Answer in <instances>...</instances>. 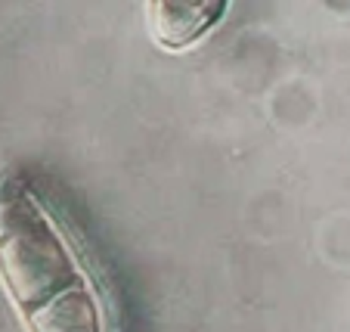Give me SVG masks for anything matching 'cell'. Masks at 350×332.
<instances>
[{"mask_svg":"<svg viewBox=\"0 0 350 332\" xmlns=\"http://www.w3.org/2000/svg\"><path fill=\"white\" fill-rule=\"evenodd\" d=\"M0 286L25 332H124L93 242L16 168H0Z\"/></svg>","mask_w":350,"mask_h":332,"instance_id":"cell-1","label":"cell"},{"mask_svg":"<svg viewBox=\"0 0 350 332\" xmlns=\"http://www.w3.org/2000/svg\"><path fill=\"white\" fill-rule=\"evenodd\" d=\"M226 13L220 0H161L146 7V22L152 40L167 53H183L205 38Z\"/></svg>","mask_w":350,"mask_h":332,"instance_id":"cell-2","label":"cell"}]
</instances>
